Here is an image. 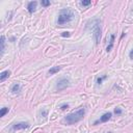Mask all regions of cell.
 <instances>
[{
  "mask_svg": "<svg viewBox=\"0 0 133 133\" xmlns=\"http://www.w3.org/2000/svg\"><path fill=\"white\" fill-rule=\"evenodd\" d=\"M69 79L67 78H61L59 79L58 81H57V85H56V89L58 91H64V89H66L68 86H69Z\"/></svg>",
  "mask_w": 133,
  "mask_h": 133,
  "instance_id": "4",
  "label": "cell"
},
{
  "mask_svg": "<svg viewBox=\"0 0 133 133\" xmlns=\"http://www.w3.org/2000/svg\"><path fill=\"white\" fill-rule=\"evenodd\" d=\"M41 4H42L43 6H49L50 5V1H47V0H42Z\"/></svg>",
  "mask_w": 133,
  "mask_h": 133,
  "instance_id": "16",
  "label": "cell"
},
{
  "mask_svg": "<svg viewBox=\"0 0 133 133\" xmlns=\"http://www.w3.org/2000/svg\"><path fill=\"white\" fill-rule=\"evenodd\" d=\"M106 78H107V76H106V75H104V76H102V77H98V78H97V83L101 84L103 82L104 79H106Z\"/></svg>",
  "mask_w": 133,
  "mask_h": 133,
  "instance_id": "14",
  "label": "cell"
},
{
  "mask_svg": "<svg viewBox=\"0 0 133 133\" xmlns=\"http://www.w3.org/2000/svg\"><path fill=\"white\" fill-rule=\"evenodd\" d=\"M1 55L3 54V52H4V48H5V38H4V35H2L1 37Z\"/></svg>",
  "mask_w": 133,
  "mask_h": 133,
  "instance_id": "12",
  "label": "cell"
},
{
  "mask_svg": "<svg viewBox=\"0 0 133 133\" xmlns=\"http://www.w3.org/2000/svg\"><path fill=\"white\" fill-rule=\"evenodd\" d=\"M37 4H38L37 1H31V2H29V3H28V5H27L28 13H29V14H32L33 11H35V8H37Z\"/></svg>",
  "mask_w": 133,
  "mask_h": 133,
  "instance_id": "7",
  "label": "cell"
},
{
  "mask_svg": "<svg viewBox=\"0 0 133 133\" xmlns=\"http://www.w3.org/2000/svg\"><path fill=\"white\" fill-rule=\"evenodd\" d=\"M20 89H21L20 84H19V83H15V84H13V86H11V91H13L14 94H16V93H19V91H20Z\"/></svg>",
  "mask_w": 133,
  "mask_h": 133,
  "instance_id": "10",
  "label": "cell"
},
{
  "mask_svg": "<svg viewBox=\"0 0 133 133\" xmlns=\"http://www.w3.org/2000/svg\"><path fill=\"white\" fill-rule=\"evenodd\" d=\"M114 38H115V35L114 34H111L110 35V42H109V45L107 46V48H106V51L109 52L111 49L113 48V43H114Z\"/></svg>",
  "mask_w": 133,
  "mask_h": 133,
  "instance_id": "9",
  "label": "cell"
},
{
  "mask_svg": "<svg viewBox=\"0 0 133 133\" xmlns=\"http://www.w3.org/2000/svg\"><path fill=\"white\" fill-rule=\"evenodd\" d=\"M84 114H85V109H84V108H80L79 110L68 114L67 117L65 118L64 122L67 123L68 125H73L75 123H78L79 121H81L82 118H83Z\"/></svg>",
  "mask_w": 133,
  "mask_h": 133,
  "instance_id": "2",
  "label": "cell"
},
{
  "mask_svg": "<svg viewBox=\"0 0 133 133\" xmlns=\"http://www.w3.org/2000/svg\"><path fill=\"white\" fill-rule=\"evenodd\" d=\"M11 72L9 71V70H6V71L2 72L1 74H0V81H4L6 78H8L9 76H11Z\"/></svg>",
  "mask_w": 133,
  "mask_h": 133,
  "instance_id": "8",
  "label": "cell"
},
{
  "mask_svg": "<svg viewBox=\"0 0 133 133\" xmlns=\"http://www.w3.org/2000/svg\"><path fill=\"white\" fill-rule=\"evenodd\" d=\"M114 112H115V114H121V113H122V109H121V108H115Z\"/></svg>",
  "mask_w": 133,
  "mask_h": 133,
  "instance_id": "17",
  "label": "cell"
},
{
  "mask_svg": "<svg viewBox=\"0 0 133 133\" xmlns=\"http://www.w3.org/2000/svg\"><path fill=\"white\" fill-rule=\"evenodd\" d=\"M75 14L72 9L70 8H64L59 11L58 19H57V25L58 26H64L65 24L71 22L74 19Z\"/></svg>",
  "mask_w": 133,
  "mask_h": 133,
  "instance_id": "1",
  "label": "cell"
},
{
  "mask_svg": "<svg viewBox=\"0 0 133 133\" xmlns=\"http://www.w3.org/2000/svg\"><path fill=\"white\" fill-rule=\"evenodd\" d=\"M61 108L62 110H65V109H67V108H69V105H68V104H64V105H61Z\"/></svg>",
  "mask_w": 133,
  "mask_h": 133,
  "instance_id": "18",
  "label": "cell"
},
{
  "mask_svg": "<svg viewBox=\"0 0 133 133\" xmlns=\"http://www.w3.org/2000/svg\"><path fill=\"white\" fill-rule=\"evenodd\" d=\"M94 26H93V34L94 38H95L96 44H99L101 41V37H102V33H101V27H100V23L98 20L94 21Z\"/></svg>",
  "mask_w": 133,
  "mask_h": 133,
  "instance_id": "3",
  "label": "cell"
},
{
  "mask_svg": "<svg viewBox=\"0 0 133 133\" xmlns=\"http://www.w3.org/2000/svg\"><path fill=\"white\" fill-rule=\"evenodd\" d=\"M109 133H111V132H109Z\"/></svg>",
  "mask_w": 133,
  "mask_h": 133,
  "instance_id": "21",
  "label": "cell"
},
{
  "mask_svg": "<svg viewBox=\"0 0 133 133\" xmlns=\"http://www.w3.org/2000/svg\"><path fill=\"white\" fill-rule=\"evenodd\" d=\"M8 110H9V108H8V107L1 108V111H0V117H4V115L8 112Z\"/></svg>",
  "mask_w": 133,
  "mask_h": 133,
  "instance_id": "13",
  "label": "cell"
},
{
  "mask_svg": "<svg viewBox=\"0 0 133 133\" xmlns=\"http://www.w3.org/2000/svg\"><path fill=\"white\" fill-rule=\"evenodd\" d=\"M61 35H62V37H64V38H66V37L68 38V37H70V33H69V32H64Z\"/></svg>",
  "mask_w": 133,
  "mask_h": 133,
  "instance_id": "19",
  "label": "cell"
},
{
  "mask_svg": "<svg viewBox=\"0 0 133 133\" xmlns=\"http://www.w3.org/2000/svg\"><path fill=\"white\" fill-rule=\"evenodd\" d=\"M111 115H112V114H111V112H106V113H104L102 117L100 118V120L97 121V122H95V125H97L98 123H106V122H108V120H110Z\"/></svg>",
  "mask_w": 133,
  "mask_h": 133,
  "instance_id": "6",
  "label": "cell"
},
{
  "mask_svg": "<svg viewBox=\"0 0 133 133\" xmlns=\"http://www.w3.org/2000/svg\"><path fill=\"white\" fill-rule=\"evenodd\" d=\"M29 123L27 122H20V123H16L13 125V130H25L27 128H29Z\"/></svg>",
  "mask_w": 133,
  "mask_h": 133,
  "instance_id": "5",
  "label": "cell"
},
{
  "mask_svg": "<svg viewBox=\"0 0 133 133\" xmlns=\"http://www.w3.org/2000/svg\"><path fill=\"white\" fill-rule=\"evenodd\" d=\"M129 57L131 59H133V49L131 50V51H130V53H129Z\"/></svg>",
  "mask_w": 133,
  "mask_h": 133,
  "instance_id": "20",
  "label": "cell"
},
{
  "mask_svg": "<svg viewBox=\"0 0 133 133\" xmlns=\"http://www.w3.org/2000/svg\"><path fill=\"white\" fill-rule=\"evenodd\" d=\"M60 70V67H53L51 68V69L49 70V75H54V74H56V73H58V71Z\"/></svg>",
  "mask_w": 133,
  "mask_h": 133,
  "instance_id": "11",
  "label": "cell"
},
{
  "mask_svg": "<svg viewBox=\"0 0 133 133\" xmlns=\"http://www.w3.org/2000/svg\"><path fill=\"white\" fill-rule=\"evenodd\" d=\"M91 2L89 1V0H82V1L80 2V4L82 6H87V5H89V4H91Z\"/></svg>",
  "mask_w": 133,
  "mask_h": 133,
  "instance_id": "15",
  "label": "cell"
}]
</instances>
